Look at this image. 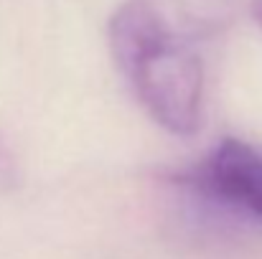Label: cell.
<instances>
[{"label": "cell", "instance_id": "1", "mask_svg": "<svg viewBox=\"0 0 262 259\" xmlns=\"http://www.w3.org/2000/svg\"><path fill=\"white\" fill-rule=\"evenodd\" d=\"M237 0H125L110 20L112 56L148 114L193 135L204 114V49L234 18Z\"/></svg>", "mask_w": 262, "mask_h": 259}, {"label": "cell", "instance_id": "2", "mask_svg": "<svg viewBox=\"0 0 262 259\" xmlns=\"http://www.w3.org/2000/svg\"><path fill=\"white\" fill-rule=\"evenodd\" d=\"M168 180L204 216L262 229V150L250 143L224 137L201 160Z\"/></svg>", "mask_w": 262, "mask_h": 259}, {"label": "cell", "instance_id": "3", "mask_svg": "<svg viewBox=\"0 0 262 259\" xmlns=\"http://www.w3.org/2000/svg\"><path fill=\"white\" fill-rule=\"evenodd\" d=\"M18 183H20V168H18L15 153L8 145V140L0 135V193L13 191Z\"/></svg>", "mask_w": 262, "mask_h": 259}, {"label": "cell", "instance_id": "4", "mask_svg": "<svg viewBox=\"0 0 262 259\" xmlns=\"http://www.w3.org/2000/svg\"><path fill=\"white\" fill-rule=\"evenodd\" d=\"M252 10H255V18H257V23L262 26V0H255V5H252Z\"/></svg>", "mask_w": 262, "mask_h": 259}]
</instances>
